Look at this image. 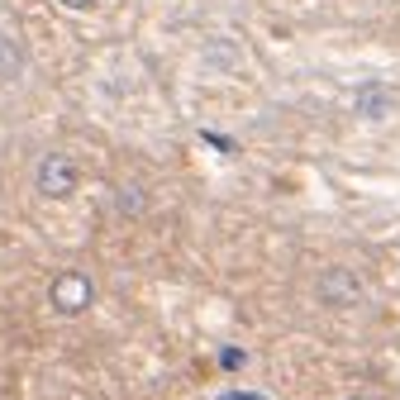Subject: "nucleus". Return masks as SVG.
Here are the masks:
<instances>
[{
	"label": "nucleus",
	"mask_w": 400,
	"mask_h": 400,
	"mask_svg": "<svg viewBox=\"0 0 400 400\" xmlns=\"http://www.w3.org/2000/svg\"><path fill=\"white\" fill-rule=\"evenodd\" d=\"M77 186H81V167L72 162V153L48 148L43 158L33 162V191H38V200H72Z\"/></svg>",
	"instance_id": "f257e3e1"
},
{
	"label": "nucleus",
	"mask_w": 400,
	"mask_h": 400,
	"mask_svg": "<svg viewBox=\"0 0 400 400\" xmlns=\"http://www.w3.org/2000/svg\"><path fill=\"white\" fill-rule=\"evenodd\" d=\"M48 305H53V315H63V320H81L96 305V276L81 272V267L58 272L48 281Z\"/></svg>",
	"instance_id": "f03ea898"
},
{
	"label": "nucleus",
	"mask_w": 400,
	"mask_h": 400,
	"mask_svg": "<svg viewBox=\"0 0 400 400\" xmlns=\"http://www.w3.org/2000/svg\"><path fill=\"white\" fill-rule=\"evenodd\" d=\"M315 301L329 305V310H357L367 301V281L352 267H324L320 281H315Z\"/></svg>",
	"instance_id": "7ed1b4c3"
},
{
	"label": "nucleus",
	"mask_w": 400,
	"mask_h": 400,
	"mask_svg": "<svg viewBox=\"0 0 400 400\" xmlns=\"http://www.w3.org/2000/svg\"><path fill=\"white\" fill-rule=\"evenodd\" d=\"M19 72H24V48H19L15 33L0 29V86H15Z\"/></svg>",
	"instance_id": "20e7f679"
},
{
	"label": "nucleus",
	"mask_w": 400,
	"mask_h": 400,
	"mask_svg": "<svg viewBox=\"0 0 400 400\" xmlns=\"http://www.w3.org/2000/svg\"><path fill=\"white\" fill-rule=\"evenodd\" d=\"M63 10H72V15H86V10H96V0H58Z\"/></svg>",
	"instance_id": "39448f33"
},
{
	"label": "nucleus",
	"mask_w": 400,
	"mask_h": 400,
	"mask_svg": "<svg viewBox=\"0 0 400 400\" xmlns=\"http://www.w3.org/2000/svg\"><path fill=\"white\" fill-rule=\"evenodd\" d=\"M348 400H357V396H348Z\"/></svg>",
	"instance_id": "423d86ee"
}]
</instances>
